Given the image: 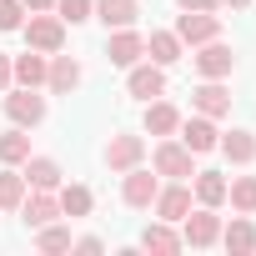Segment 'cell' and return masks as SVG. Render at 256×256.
<instances>
[{
    "instance_id": "obj_5",
    "label": "cell",
    "mask_w": 256,
    "mask_h": 256,
    "mask_svg": "<svg viewBox=\"0 0 256 256\" xmlns=\"http://www.w3.org/2000/svg\"><path fill=\"white\" fill-rule=\"evenodd\" d=\"M191 66H196V76H201V80H226V76L236 70V56H231V46H221V36H216V40L196 46Z\"/></svg>"
},
{
    "instance_id": "obj_20",
    "label": "cell",
    "mask_w": 256,
    "mask_h": 256,
    "mask_svg": "<svg viewBox=\"0 0 256 256\" xmlns=\"http://www.w3.org/2000/svg\"><path fill=\"white\" fill-rule=\"evenodd\" d=\"M216 151H221L231 166H251V161H256V131H241V126H236L231 136L216 141Z\"/></svg>"
},
{
    "instance_id": "obj_18",
    "label": "cell",
    "mask_w": 256,
    "mask_h": 256,
    "mask_svg": "<svg viewBox=\"0 0 256 256\" xmlns=\"http://www.w3.org/2000/svg\"><path fill=\"white\" fill-rule=\"evenodd\" d=\"M221 246H226L231 256H251V251H256V221L236 211L231 226H221Z\"/></svg>"
},
{
    "instance_id": "obj_22",
    "label": "cell",
    "mask_w": 256,
    "mask_h": 256,
    "mask_svg": "<svg viewBox=\"0 0 256 256\" xmlns=\"http://www.w3.org/2000/svg\"><path fill=\"white\" fill-rule=\"evenodd\" d=\"M136 16H141V6H136V0H96V20H100L106 30L136 26Z\"/></svg>"
},
{
    "instance_id": "obj_29",
    "label": "cell",
    "mask_w": 256,
    "mask_h": 256,
    "mask_svg": "<svg viewBox=\"0 0 256 256\" xmlns=\"http://www.w3.org/2000/svg\"><path fill=\"white\" fill-rule=\"evenodd\" d=\"M36 246H40L46 256H56V251H70V226H60V221H50V226H36Z\"/></svg>"
},
{
    "instance_id": "obj_10",
    "label": "cell",
    "mask_w": 256,
    "mask_h": 256,
    "mask_svg": "<svg viewBox=\"0 0 256 256\" xmlns=\"http://www.w3.org/2000/svg\"><path fill=\"white\" fill-rule=\"evenodd\" d=\"M191 156H206V151H216V141H221V131H216V120L211 116H191V120H181V136H176Z\"/></svg>"
},
{
    "instance_id": "obj_9",
    "label": "cell",
    "mask_w": 256,
    "mask_h": 256,
    "mask_svg": "<svg viewBox=\"0 0 256 256\" xmlns=\"http://www.w3.org/2000/svg\"><path fill=\"white\" fill-rule=\"evenodd\" d=\"M141 56H146V36H141V30H131V26L110 30V40H106V60H110V66H126V70H131Z\"/></svg>"
},
{
    "instance_id": "obj_11",
    "label": "cell",
    "mask_w": 256,
    "mask_h": 256,
    "mask_svg": "<svg viewBox=\"0 0 256 256\" xmlns=\"http://www.w3.org/2000/svg\"><path fill=\"white\" fill-rule=\"evenodd\" d=\"M126 90H131L136 100H156V96H166V66H156V60H136V66H131V80H126Z\"/></svg>"
},
{
    "instance_id": "obj_17",
    "label": "cell",
    "mask_w": 256,
    "mask_h": 256,
    "mask_svg": "<svg viewBox=\"0 0 256 256\" xmlns=\"http://www.w3.org/2000/svg\"><path fill=\"white\" fill-rule=\"evenodd\" d=\"M191 106H196L201 116H211V120H221V116L231 110V90H226L221 80H201V86L191 90Z\"/></svg>"
},
{
    "instance_id": "obj_28",
    "label": "cell",
    "mask_w": 256,
    "mask_h": 256,
    "mask_svg": "<svg viewBox=\"0 0 256 256\" xmlns=\"http://www.w3.org/2000/svg\"><path fill=\"white\" fill-rule=\"evenodd\" d=\"M26 191H30V186H26V176H20V171H10V166L0 171V211H20Z\"/></svg>"
},
{
    "instance_id": "obj_8",
    "label": "cell",
    "mask_w": 256,
    "mask_h": 256,
    "mask_svg": "<svg viewBox=\"0 0 256 256\" xmlns=\"http://www.w3.org/2000/svg\"><path fill=\"white\" fill-rule=\"evenodd\" d=\"M176 36H181V46H206L221 36V16L216 10H186V16H176Z\"/></svg>"
},
{
    "instance_id": "obj_27",
    "label": "cell",
    "mask_w": 256,
    "mask_h": 256,
    "mask_svg": "<svg viewBox=\"0 0 256 256\" xmlns=\"http://www.w3.org/2000/svg\"><path fill=\"white\" fill-rule=\"evenodd\" d=\"M226 201H231V211L256 216V176H236V181H226Z\"/></svg>"
},
{
    "instance_id": "obj_24",
    "label": "cell",
    "mask_w": 256,
    "mask_h": 256,
    "mask_svg": "<svg viewBox=\"0 0 256 256\" xmlns=\"http://www.w3.org/2000/svg\"><path fill=\"white\" fill-rule=\"evenodd\" d=\"M56 196H60V216H70V221H76V216H90V206H96L90 186H80V181H70V186L60 181V186H56Z\"/></svg>"
},
{
    "instance_id": "obj_1",
    "label": "cell",
    "mask_w": 256,
    "mask_h": 256,
    "mask_svg": "<svg viewBox=\"0 0 256 256\" xmlns=\"http://www.w3.org/2000/svg\"><path fill=\"white\" fill-rule=\"evenodd\" d=\"M151 171L166 176V181H191V176H196V156H191L176 136H161L156 151H151Z\"/></svg>"
},
{
    "instance_id": "obj_16",
    "label": "cell",
    "mask_w": 256,
    "mask_h": 256,
    "mask_svg": "<svg viewBox=\"0 0 256 256\" xmlns=\"http://www.w3.org/2000/svg\"><path fill=\"white\" fill-rule=\"evenodd\" d=\"M46 86H50L56 96H70V90L80 86V60L56 50V56H50V66H46Z\"/></svg>"
},
{
    "instance_id": "obj_30",
    "label": "cell",
    "mask_w": 256,
    "mask_h": 256,
    "mask_svg": "<svg viewBox=\"0 0 256 256\" xmlns=\"http://www.w3.org/2000/svg\"><path fill=\"white\" fill-rule=\"evenodd\" d=\"M56 16H60L66 26H80V20L96 16V0H56Z\"/></svg>"
},
{
    "instance_id": "obj_21",
    "label": "cell",
    "mask_w": 256,
    "mask_h": 256,
    "mask_svg": "<svg viewBox=\"0 0 256 256\" xmlns=\"http://www.w3.org/2000/svg\"><path fill=\"white\" fill-rule=\"evenodd\" d=\"M46 66H50V56H40V50H26V56H10V76H16V86H46Z\"/></svg>"
},
{
    "instance_id": "obj_33",
    "label": "cell",
    "mask_w": 256,
    "mask_h": 256,
    "mask_svg": "<svg viewBox=\"0 0 256 256\" xmlns=\"http://www.w3.org/2000/svg\"><path fill=\"white\" fill-rule=\"evenodd\" d=\"M10 80H16V76H10V56L0 50V90H10Z\"/></svg>"
},
{
    "instance_id": "obj_31",
    "label": "cell",
    "mask_w": 256,
    "mask_h": 256,
    "mask_svg": "<svg viewBox=\"0 0 256 256\" xmlns=\"http://www.w3.org/2000/svg\"><path fill=\"white\" fill-rule=\"evenodd\" d=\"M26 26V6L20 0H0V30H20Z\"/></svg>"
},
{
    "instance_id": "obj_6",
    "label": "cell",
    "mask_w": 256,
    "mask_h": 256,
    "mask_svg": "<svg viewBox=\"0 0 256 256\" xmlns=\"http://www.w3.org/2000/svg\"><path fill=\"white\" fill-rule=\"evenodd\" d=\"M146 161V136H131V131H116L110 141H106V166L120 176V171H131V166H141Z\"/></svg>"
},
{
    "instance_id": "obj_14",
    "label": "cell",
    "mask_w": 256,
    "mask_h": 256,
    "mask_svg": "<svg viewBox=\"0 0 256 256\" xmlns=\"http://www.w3.org/2000/svg\"><path fill=\"white\" fill-rule=\"evenodd\" d=\"M151 211H156L161 221H181V216L191 211V186H186V181L161 186V191H156V201H151Z\"/></svg>"
},
{
    "instance_id": "obj_12",
    "label": "cell",
    "mask_w": 256,
    "mask_h": 256,
    "mask_svg": "<svg viewBox=\"0 0 256 256\" xmlns=\"http://www.w3.org/2000/svg\"><path fill=\"white\" fill-rule=\"evenodd\" d=\"M20 221H26L30 231L60 221V196H56V191H26V201H20Z\"/></svg>"
},
{
    "instance_id": "obj_25",
    "label": "cell",
    "mask_w": 256,
    "mask_h": 256,
    "mask_svg": "<svg viewBox=\"0 0 256 256\" xmlns=\"http://www.w3.org/2000/svg\"><path fill=\"white\" fill-rule=\"evenodd\" d=\"M26 156H30V136H26V126L0 131V166H20Z\"/></svg>"
},
{
    "instance_id": "obj_35",
    "label": "cell",
    "mask_w": 256,
    "mask_h": 256,
    "mask_svg": "<svg viewBox=\"0 0 256 256\" xmlns=\"http://www.w3.org/2000/svg\"><path fill=\"white\" fill-rule=\"evenodd\" d=\"M26 10H56V0H20Z\"/></svg>"
},
{
    "instance_id": "obj_32",
    "label": "cell",
    "mask_w": 256,
    "mask_h": 256,
    "mask_svg": "<svg viewBox=\"0 0 256 256\" xmlns=\"http://www.w3.org/2000/svg\"><path fill=\"white\" fill-rule=\"evenodd\" d=\"M70 251H80V256H96V251H106V241H100V236H70Z\"/></svg>"
},
{
    "instance_id": "obj_7",
    "label": "cell",
    "mask_w": 256,
    "mask_h": 256,
    "mask_svg": "<svg viewBox=\"0 0 256 256\" xmlns=\"http://www.w3.org/2000/svg\"><path fill=\"white\" fill-rule=\"evenodd\" d=\"M6 116L16 126H40L46 120V96H36V86H20V90H6Z\"/></svg>"
},
{
    "instance_id": "obj_15",
    "label": "cell",
    "mask_w": 256,
    "mask_h": 256,
    "mask_svg": "<svg viewBox=\"0 0 256 256\" xmlns=\"http://www.w3.org/2000/svg\"><path fill=\"white\" fill-rule=\"evenodd\" d=\"M186 241H181V231H176V221H151L146 231H141V251H151V256H171V251H181Z\"/></svg>"
},
{
    "instance_id": "obj_13",
    "label": "cell",
    "mask_w": 256,
    "mask_h": 256,
    "mask_svg": "<svg viewBox=\"0 0 256 256\" xmlns=\"http://www.w3.org/2000/svg\"><path fill=\"white\" fill-rule=\"evenodd\" d=\"M20 166H26L20 176H26V186H30V191H56V186H60V176H66L56 156H26Z\"/></svg>"
},
{
    "instance_id": "obj_26",
    "label": "cell",
    "mask_w": 256,
    "mask_h": 256,
    "mask_svg": "<svg viewBox=\"0 0 256 256\" xmlns=\"http://www.w3.org/2000/svg\"><path fill=\"white\" fill-rule=\"evenodd\" d=\"M196 206H226V176L221 171H196Z\"/></svg>"
},
{
    "instance_id": "obj_34",
    "label": "cell",
    "mask_w": 256,
    "mask_h": 256,
    "mask_svg": "<svg viewBox=\"0 0 256 256\" xmlns=\"http://www.w3.org/2000/svg\"><path fill=\"white\" fill-rule=\"evenodd\" d=\"M181 10H216V0H176Z\"/></svg>"
},
{
    "instance_id": "obj_23",
    "label": "cell",
    "mask_w": 256,
    "mask_h": 256,
    "mask_svg": "<svg viewBox=\"0 0 256 256\" xmlns=\"http://www.w3.org/2000/svg\"><path fill=\"white\" fill-rule=\"evenodd\" d=\"M181 50H186V46H181L176 30H151V36H146V56H151L156 66H176Z\"/></svg>"
},
{
    "instance_id": "obj_36",
    "label": "cell",
    "mask_w": 256,
    "mask_h": 256,
    "mask_svg": "<svg viewBox=\"0 0 256 256\" xmlns=\"http://www.w3.org/2000/svg\"><path fill=\"white\" fill-rule=\"evenodd\" d=\"M216 6H231V10H241V6H251V0H216Z\"/></svg>"
},
{
    "instance_id": "obj_2",
    "label": "cell",
    "mask_w": 256,
    "mask_h": 256,
    "mask_svg": "<svg viewBox=\"0 0 256 256\" xmlns=\"http://www.w3.org/2000/svg\"><path fill=\"white\" fill-rule=\"evenodd\" d=\"M20 36H26V46H30V50L56 56V50L66 46V20H60V16H50V10H30V20L20 26Z\"/></svg>"
},
{
    "instance_id": "obj_19",
    "label": "cell",
    "mask_w": 256,
    "mask_h": 256,
    "mask_svg": "<svg viewBox=\"0 0 256 256\" xmlns=\"http://www.w3.org/2000/svg\"><path fill=\"white\" fill-rule=\"evenodd\" d=\"M181 131V110L171 100H146V136H176Z\"/></svg>"
},
{
    "instance_id": "obj_4",
    "label": "cell",
    "mask_w": 256,
    "mask_h": 256,
    "mask_svg": "<svg viewBox=\"0 0 256 256\" xmlns=\"http://www.w3.org/2000/svg\"><path fill=\"white\" fill-rule=\"evenodd\" d=\"M156 191H161V176H156V171H146V166H131V171H120V201H126V206H136V211H151Z\"/></svg>"
},
{
    "instance_id": "obj_3",
    "label": "cell",
    "mask_w": 256,
    "mask_h": 256,
    "mask_svg": "<svg viewBox=\"0 0 256 256\" xmlns=\"http://www.w3.org/2000/svg\"><path fill=\"white\" fill-rule=\"evenodd\" d=\"M181 241H186L191 251L216 246V241H221V216H216V206H196V211H186V216H181Z\"/></svg>"
}]
</instances>
